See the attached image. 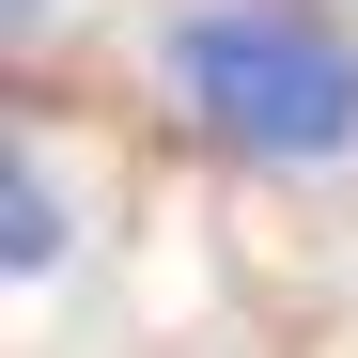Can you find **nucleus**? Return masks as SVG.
<instances>
[{
	"instance_id": "1",
	"label": "nucleus",
	"mask_w": 358,
	"mask_h": 358,
	"mask_svg": "<svg viewBox=\"0 0 358 358\" xmlns=\"http://www.w3.org/2000/svg\"><path fill=\"white\" fill-rule=\"evenodd\" d=\"M141 78L203 156L265 171V187L358 171V16L343 0H156Z\"/></svg>"
},
{
	"instance_id": "2",
	"label": "nucleus",
	"mask_w": 358,
	"mask_h": 358,
	"mask_svg": "<svg viewBox=\"0 0 358 358\" xmlns=\"http://www.w3.org/2000/svg\"><path fill=\"white\" fill-rule=\"evenodd\" d=\"M63 265H78V187H63V141H31V125H16V141H0V280L31 296V280H63Z\"/></svg>"
},
{
	"instance_id": "3",
	"label": "nucleus",
	"mask_w": 358,
	"mask_h": 358,
	"mask_svg": "<svg viewBox=\"0 0 358 358\" xmlns=\"http://www.w3.org/2000/svg\"><path fill=\"white\" fill-rule=\"evenodd\" d=\"M343 16H358V0H343Z\"/></svg>"
}]
</instances>
